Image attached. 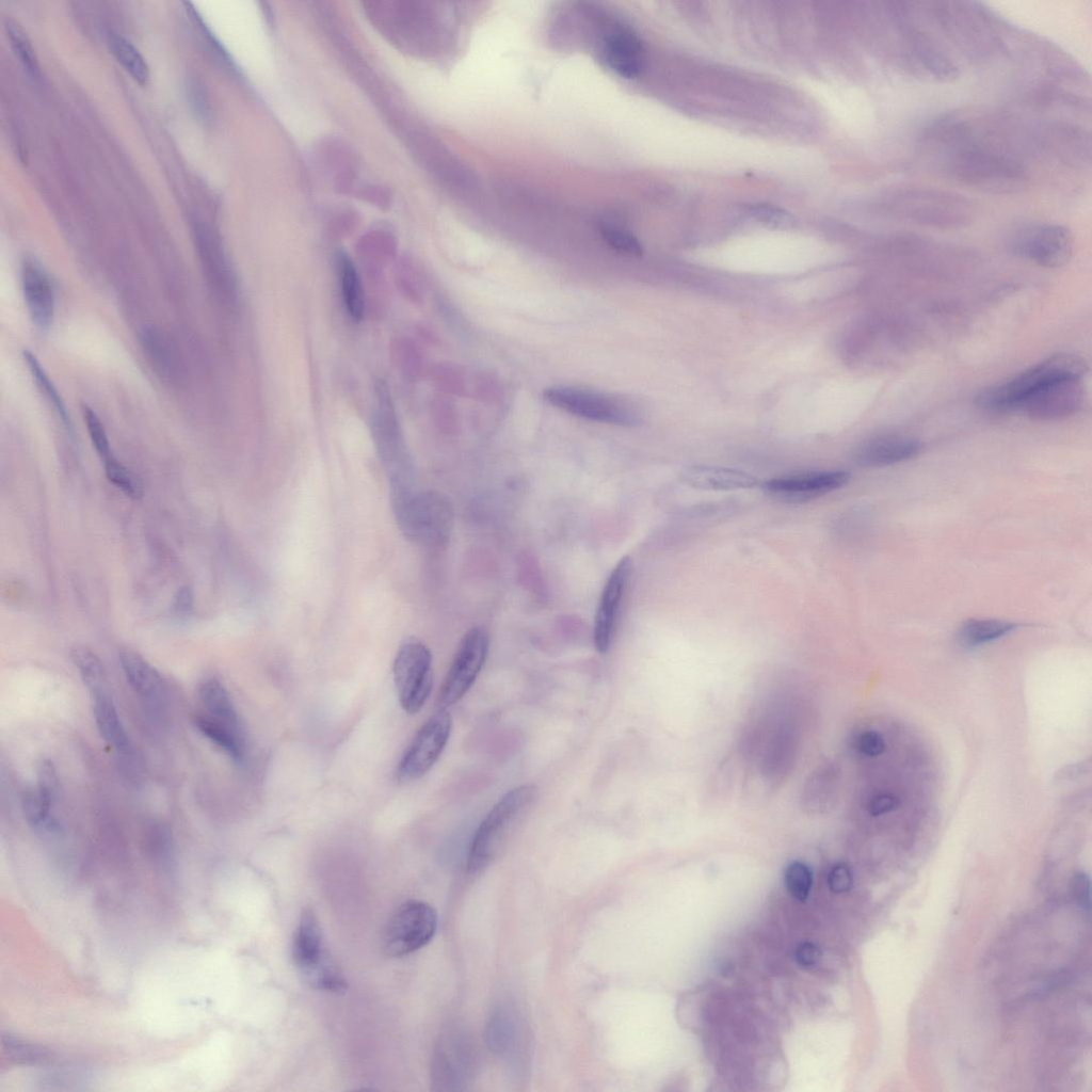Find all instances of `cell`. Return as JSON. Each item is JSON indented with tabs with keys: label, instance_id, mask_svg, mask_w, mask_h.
I'll list each match as a JSON object with an SVG mask.
<instances>
[{
	"label": "cell",
	"instance_id": "obj_34",
	"mask_svg": "<svg viewBox=\"0 0 1092 1092\" xmlns=\"http://www.w3.org/2000/svg\"><path fill=\"white\" fill-rule=\"evenodd\" d=\"M23 357L33 379H35L37 386L39 387L42 392H44L48 401L52 404L55 412L62 419L63 423L69 427L70 420L66 406L61 396L59 395V391L54 386L53 382L50 380L45 369L42 367L39 360L30 351H25Z\"/></svg>",
	"mask_w": 1092,
	"mask_h": 1092
},
{
	"label": "cell",
	"instance_id": "obj_19",
	"mask_svg": "<svg viewBox=\"0 0 1092 1092\" xmlns=\"http://www.w3.org/2000/svg\"><path fill=\"white\" fill-rule=\"evenodd\" d=\"M919 440L899 435L881 436L863 443L854 452L855 462L867 468L889 466L916 456Z\"/></svg>",
	"mask_w": 1092,
	"mask_h": 1092
},
{
	"label": "cell",
	"instance_id": "obj_35",
	"mask_svg": "<svg viewBox=\"0 0 1092 1092\" xmlns=\"http://www.w3.org/2000/svg\"><path fill=\"white\" fill-rule=\"evenodd\" d=\"M1 1046L6 1057L19 1064H38L48 1061L49 1051L41 1046L19 1040L11 1034L1 1035Z\"/></svg>",
	"mask_w": 1092,
	"mask_h": 1092
},
{
	"label": "cell",
	"instance_id": "obj_30",
	"mask_svg": "<svg viewBox=\"0 0 1092 1092\" xmlns=\"http://www.w3.org/2000/svg\"><path fill=\"white\" fill-rule=\"evenodd\" d=\"M337 266L347 310L353 319L359 320L364 312V295L356 269L344 253L339 254Z\"/></svg>",
	"mask_w": 1092,
	"mask_h": 1092
},
{
	"label": "cell",
	"instance_id": "obj_12",
	"mask_svg": "<svg viewBox=\"0 0 1092 1092\" xmlns=\"http://www.w3.org/2000/svg\"><path fill=\"white\" fill-rule=\"evenodd\" d=\"M632 574V561L622 558L610 573L603 589L594 621V644L600 654L611 647L616 623Z\"/></svg>",
	"mask_w": 1092,
	"mask_h": 1092
},
{
	"label": "cell",
	"instance_id": "obj_8",
	"mask_svg": "<svg viewBox=\"0 0 1092 1092\" xmlns=\"http://www.w3.org/2000/svg\"><path fill=\"white\" fill-rule=\"evenodd\" d=\"M436 927V912L430 904L420 900L406 901L397 909L385 928V952L392 957L412 953L432 940Z\"/></svg>",
	"mask_w": 1092,
	"mask_h": 1092
},
{
	"label": "cell",
	"instance_id": "obj_47",
	"mask_svg": "<svg viewBox=\"0 0 1092 1092\" xmlns=\"http://www.w3.org/2000/svg\"><path fill=\"white\" fill-rule=\"evenodd\" d=\"M821 957L819 947L812 942H803L796 949L797 963L803 967H810L818 963Z\"/></svg>",
	"mask_w": 1092,
	"mask_h": 1092
},
{
	"label": "cell",
	"instance_id": "obj_16",
	"mask_svg": "<svg viewBox=\"0 0 1092 1092\" xmlns=\"http://www.w3.org/2000/svg\"><path fill=\"white\" fill-rule=\"evenodd\" d=\"M20 277L33 324L42 332L48 331L54 315V291L49 275L37 259L27 256L21 261Z\"/></svg>",
	"mask_w": 1092,
	"mask_h": 1092
},
{
	"label": "cell",
	"instance_id": "obj_44",
	"mask_svg": "<svg viewBox=\"0 0 1092 1092\" xmlns=\"http://www.w3.org/2000/svg\"><path fill=\"white\" fill-rule=\"evenodd\" d=\"M751 213L759 221L770 225H784L790 221L787 212L768 205L754 206Z\"/></svg>",
	"mask_w": 1092,
	"mask_h": 1092
},
{
	"label": "cell",
	"instance_id": "obj_11",
	"mask_svg": "<svg viewBox=\"0 0 1092 1092\" xmlns=\"http://www.w3.org/2000/svg\"><path fill=\"white\" fill-rule=\"evenodd\" d=\"M850 480L845 470H810L787 473L762 482V491L785 502H804L844 487Z\"/></svg>",
	"mask_w": 1092,
	"mask_h": 1092
},
{
	"label": "cell",
	"instance_id": "obj_46",
	"mask_svg": "<svg viewBox=\"0 0 1092 1092\" xmlns=\"http://www.w3.org/2000/svg\"><path fill=\"white\" fill-rule=\"evenodd\" d=\"M1073 894L1086 912L1090 911V880L1085 872H1077L1073 879Z\"/></svg>",
	"mask_w": 1092,
	"mask_h": 1092
},
{
	"label": "cell",
	"instance_id": "obj_13",
	"mask_svg": "<svg viewBox=\"0 0 1092 1092\" xmlns=\"http://www.w3.org/2000/svg\"><path fill=\"white\" fill-rule=\"evenodd\" d=\"M1081 378H1065L1051 382L1032 392L1019 405L1030 418L1055 420L1077 413L1085 399Z\"/></svg>",
	"mask_w": 1092,
	"mask_h": 1092
},
{
	"label": "cell",
	"instance_id": "obj_10",
	"mask_svg": "<svg viewBox=\"0 0 1092 1092\" xmlns=\"http://www.w3.org/2000/svg\"><path fill=\"white\" fill-rule=\"evenodd\" d=\"M451 727V716L445 708L436 711L424 722L398 765L399 782L416 781L433 767L449 740Z\"/></svg>",
	"mask_w": 1092,
	"mask_h": 1092
},
{
	"label": "cell",
	"instance_id": "obj_22",
	"mask_svg": "<svg viewBox=\"0 0 1092 1092\" xmlns=\"http://www.w3.org/2000/svg\"><path fill=\"white\" fill-rule=\"evenodd\" d=\"M601 58L606 65L625 78L637 77L643 65V46L627 29L612 32L604 42Z\"/></svg>",
	"mask_w": 1092,
	"mask_h": 1092
},
{
	"label": "cell",
	"instance_id": "obj_39",
	"mask_svg": "<svg viewBox=\"0 0 1092 1092\" xmlns=\"http://www.w3.org/2000/svg\"><path fill=\"white\" fill-rule=\"evenodd\" d=\"M785 884L794 899L805 901L813 884V874L808 866L802 862L791 863L785 872Z\"/></svg>",
	"mask_w": 1092,
	"mask_h": 1092
},
{
	"label": "cell",
	"instance_id": "obj_45",
	"mask_svg": "<svg viewBox=\"0 0 1092 1092\" xmlns=\"http://www.w3.org/2000/svg\"><path fill=\"white\" fill-rule=\"evenodd\" d=\"M898 805L899 800L894 794L880 793L869 800L867 810L872 816H879L896 809Z\"/></svg>",
	"mask_w": 1092,
	"mask_h": 1092
},
{
	"label": "cell",
	"instance_id": "obj_37",
	"mask_svg": "<svg viewBox=\"0 0 1092 1092\" xmlns=\"http://www.w3.org/2000/svg\"><path fill=\"white\" fill-rule=\"evenodd\" d=\"M108 480L126 496L138 499L142 496V487L135 476L114 455L103 461Z\"/></svg>",
	"mask_w": 1092,
	"mask_h": 1092
},
{
	"label": "cell",
	"instance_id": "obj_38",
	"mask_svg": "<svg viewBox=\"0 0 1092 1092\" xmlns=\"http://www.w3.org/2000/svg\"><path fill=\"white\" fill-rule=\"evenodd\" d=\"M600 234L605 241L620 253L631 256H638L642 253L638 239L629 230L619 225L604 222L600 225Z\"/></svg>",
	"mask_w": 1092,
	"mask_h": 1092
},
{
	"label": "cell",
	"instance_id": "obj_36",
	"mask_svg": "<svg viewBox=\"0 0 1092 1092\" xmlns=\"http://www.w3.org/2000/svg\"><path fill=\"white\" fill-rule=\"evenodd\" d=\"M5 31L10 39V44L25 69L32 77L39 76V65L31 45V42L25 31L15 21L7 20L5 22Z\"/></svg>",
	"mask_w": 1092,
	"mask_h": 1092
},
{
	"label": "cell",
	"instance_id": "obj_32",
	"mask_svg": "<svg viewBox=\"0 0 1092 1092\" xmlns=\"http://www.w3.org/2000/svg\"><path fill=\"white\" fill-rule=\"evenodd\" d=\"M912 39L919 60L936 77L947 79L956 75V67L928 36L916 32Z\"/></svg>",
	"mask_w": 1092,
	"mask_h": 1092
},
{
	"label": "cell",
	"instance_id": "obj_23",
	"mask_svg": "<svg viewBox=\"0 0 1092 1092\" xmlns=\"http://www.w3.org/2000/svg\"><path fill=\"white\" fill-rule=\"evenodd\" d=\"M680 477L690 487L706 491L746 489L759 484L758 479L746 471L709 465L689 466Z\"/></svg>",
	"mask_w": 1092,
	"mask_h": 1092
},
{
	"label": "cell",
	"instance_id": "obj_43",
	"mask_svg": "<svg viewBox=\"0 0 1092 1092\" xmlns=\"http://www.w3.org/2000/svg\"><path fill=\"white\" fill-rule=\"evenodd\" d=\"M150 851L152 856L161 864H166L170 860V836L166 831L161 828H154L150 835Z\"/></svg>",
	"mask_w": 1092,
	"mask_h": 1092
},
{
	"label": "cell",
	"instance_id": "obj_17",
	"mask_svg": "<svg viewBox=\"0 0 1092 1092\" xmlns=\"http://www.w3.org/2000/svg\"><path fill=\"white\" fill-rule=\"evenodd\" d=\"M890 200L896 209L924 218H949L969 205L961 195L934 189L899 190L892 193Z\"/></svg>",
	"mask_w": 1092,
	"mask_h": 1092
},
{
	"label": "cell",
	"instance_id": "obj_31",
	"mask_svg": "<svg viewBox=\"0 0 1092 1092\" xmlns=\"http://www.w3.org/2000/svg\"><path fill=\"white\" fill-rule=\"evenodd\" d=\"M516 1018L510 1011H498L491 1019L487 1027V1041L495 1053L501 1055L511 1053L518 1042V1026Z\"/></svg>",
	"mask_w": 1092,
	"mask_h": 1092
},
{
	"label": "cell",
	"instance_id": "obj_26",
	"mask_svg": "<svg viewBox=\"0 0 1092 1092\" xmlns=\"http://www.w3.org/2000/svg\"><path fill=\"white\" fill-rule=\"evenodd\" d=\"M197 692L205 708V714L238 734L245 735L231 697L218 677L213 675L205 676L198 684Z\"/></svg>",
	"mask_w": 1092,
	"mask_h": 1092
},
{
	"label": "cell",
	"instance_id": "obj_25",
	"mask_svg": "<svg viewBox=\"0 0 1092 1092\" xmlns=\"http://www.w3.org/2000/svg\"><path fill=\"white\" fill-rule=\"evenodd\" d=\"M91 695L93 714L101 737L118 755L128 757L132 752L131 743L109 693L100 689L91 692Z\"/></svg>",
	"mask_w": 1092,
	"mask_h": 1092
},
{
	"label": "cell",
	"instance_id": "obj_24",
	"mask_svg": "<svg viewBox=\"0 0 1092 1092\" xmlns=\"http://www.w3.org/2000/svg\"><path fill=\"white\" fill-rule=\"evenodd\" d=\"M141 343L148 359L161 378L178 381L183 366L176 343L164 331L149 326L141 333Z\"/></svg>",
	"mask_w": 1092,
	"mask_h": 1092
},
{
	"label": "cell",
	"instance_id": "obj_20",
	"mask_svg": "<svg viewBox=\"0 0 1092 1092\" xmlns=\"http://www.w3.org/2000/svg\"><path fill=\"white\" fill-rule=\"evenodd\" d=\"M194 241L206 279L221 298L229 299L232 278L222 250L211 231L204 225L194 226Z\"/></svg>",
	"mask_w": 1092,
	"mask_h": 1092
},
{
	"label": "cell",
	"instance_id": "obj_21",
	"mask_svg": "<svg viewBox=\"0 0 1092 1092\" xmlns=\"http://www.w3.org/2000/svg\"><path fill=\"white\" fill-rule=\"evenodd\" d=\"M119 663L125 677L142 701L158 708L165 695L164 681L158 670L141 655L130 649L119 653Z\"/></svg>",
	"mask_w": 1092,
	"mask_h": 1092
},
{
	"label": "cell",
	"instance_id": "obj_29",
	"mask_svg": "<svg viewBox=\"0 0 1092 1092\" xmlns=\"http://www.w3.org/2000/svg\"><path fill=\"white\" fill-rule=\"evenodd\" d=\"M107 44L116 61L136 82L140 84L148 82L150 77L148 64L130 41L117 33H110Z\"/></svg>",
	"mask_w": 1092,
	"mask_h": 1092
},
{
	"label": "cell",
	"instance_id": "obj_15",
	"mask_svg": "<svg viewBox=\"0 0 1092 1092\" xmlns=\"http://www.w3.org/2000/svg\"><path fill=\"white\" fill-rule=\"evenodd\" d=\"M468 1040L453 1032L445 1035L436 1049L433 1081L439 1090H461L470 1078L472 1051Z\"/></svg>",
	"mask_w": 1092,
	"mask_h": 1092
},
{
	"label": "cell",
	"instance_id": "obj_41",
	"mask_svg": "<svg viewBox=\"0 0 1092 1092\" xmlns=\"http://www.w3.org/2000/svg\"><path fill=\"white\" fill-rule=\"evenodd\" d=\"M853 884V876L850 867L844 863L832 867L828 876V885L834 893L848 892Z\"/></svg>",
	"mask_w": 1092,
	"mask_h": 1092
},
{
	"label": "cell",
	"instance_id": "obj_5",
	"mask_svg": "<svg viewBox=\"0 0 1092 1092\" xmlns=\"http://www.w3.org/2000/svg\"><path fill=\"white\" fill-rule=\"evenodd\" d=\"M293 961L304 978L314 987L340 993L347 990V981L330 957L322 931L315 913L303 911L294 933Z\"/></svg>",
	"mask_w": 1092,
	"mask_h": 1092
},
{
	"label": "cell",
	"instance_id": "obj_27",
	"mask_svg": "<svg viewBox=\"0 0 1092 1092\" xmlns=\"http://www.w3.org/2000/svg\"><path fill=\"white\" fill-rule=\"evenodd\" d=\"M193 723L205 737L223 750L234 761L240 764L244 760L245 735L238 734L207 714H196L193 718Z\"/></svg>",
	"mask_w": 1092,
	"mask_h": 1092
},
{
	"label": "cell",
	"instance_id": "obj_18",
	"mask_svg": "<svg viewBox=\"0 0 1092 1092\" xmlns=\"http://www.w3.org/2000/svg\"><path fill=\"white\" fill-rule=\"evenodd\" d=\"M57 781L52 762L46 759L42 760L37 768V785L34 790L27 791L22 799L26 819L35 830L50 831L55 825L52 805Z\"/></svg>",
	"mask_w": 1092,
	"mask_h": 1092
},
{
	"label": "cell",
	"instance_id": "obj_3",
	"mask_svg": "<svg viewBox=\"0 0 1092 1092\" xmlns=\"http://www.w3.org/2000/svg\"><path fill=\"white\" fill-rule=\"evenodd\" d=\"M949 170L956 178L991 193H1009L1026 179L1023 164L1008 154L966 145L951 155Z\"/></svg>",
	"mask_w": 1092,
	"mask_h": 1092
},
{
	"label": "cell",
	"instance_id": "obj_48",
	"mask_svg": "<svg viewBox=\"0 0 1092 1092\" xmlns=\"http://www.w3.org/2000/svg\"><path fill=\"white\" fill-rule=\"evenodd\" d=\"M189 95H190V98H191V103L194 106V108L198 112V114H200V113L205 114V112H206V99H204V91L202 90V87L198 84V82H195V81L192 82V84L190 86V90H189Z\"/></svg>",
	"mask_w": 1092,
	"mask_h": 1092
},
{
	"label": "cell",
	"instance_id": "obj_40",
	"mask_svg": "<svg viewBox=\"0 0 1092 1092\" xmlns=\"http://www.w3.org/2000/svg\"><path fill=\"white\" fill-rule=\"evenodd\" d=\"M84 420L92 444L101 459L112 456L105 427L97 414L89 406L83 407Z\"/></svg>",
	"mask_w": 1092,
	"mask_h": 1092
},
{
	"label": "cell",
	"instance_id": "obj_28",
	"mask_svg": "<svg viewBox=\"0 0 1092 1092\" xmlns=\"http://www.w3.org/2000/svg\"><path fill=\"white\" fill-rule=\"evenodd\" d=\"M1017 627L1016 624L995 619H971L964 622L958 631L959 642L965 647H976L998 640Z\"/></svg>",
	"mask_w": 1092,
	"mask_h": 1092
},
{
	"label": "cell",
	"instance_id": "obj_9",
	"mask_svg": "<svg viewBox=\"0 0 1092 1092\" xmlns=\"http://www.w3.org/2000/svg\"><path fill=\"white\" fill-rule=\"evenodd\" d=\"M488 646L489 637L484 627L476 626L466 632L440 687L441 708L457 703L468 692L485 663Z\"/></svg>",
	"mask_w": 1092,
	"mask_h": 1092
},
{
	"label": "cell",
	"instance_id": "obj_6",
	"mask_svg": "<svg viewBox=\"0 0 1092 1092\" xmlns=\"http://www.w3.org/2000/svg\"><path fill=\"white\" fill-rule=\"evenodd\" d=\"M545 400L572 415L619 425H636L640 414L629 402L593 390L555 386L544 390Z\"/></svg>",
	"mask_w": 1092,
	"mask_h": 1092
},
{
	"label": "cell",
	"instance_id": "obj_33",
	"mask_svg": "<svg viewBox=\"0 0 1092 1092\" xmlns=\"http://www.w3.org/2000/svg\"><path fill=\"white\" fill-rule=\"evenodd\" d=\"M71 659L90 692L106 689L102 663L91 649L77 646L71 651Z\"/></svg>",
	"mask_w": 1092,
	"mask_h": 1092
},
{
	"label": "cell",
	"instance_id": "obj_14",
	"mask_svg": "<svg viewBox=\"0 0 1092 1092\" xmlns=\"http://www.w3.org/2000/svg\"><path fill=\"white\" fill-rule=\"evenodd\" d=\"M1021 256L1046 268L1065 264L1073 251V236L1061 225H1044L1028 229L1014 244Z\"/></svg>",
	"mask_w": 1092,
	"mask_h": 1092
},
{
	"label": "cell",
	"instance_id": "obj_2",
	"mask_svg": "<svg viewBox=\"0 0 1092 1092\" xmlns=\"http://www.w3.org/2000/svg\"><path fill=\"white\" fill-rule=\"evenodd\" d=\"M1086 372V363L1080 357L1054 355L1003 384L980 391L975 402L987 411H1015L1041 387L1065 378H1082Z\"/></svg>",
	"mask_w": 1092,
	"mask_h": 1092
},
{
	"label": "cell",
	"instance_id": "obj_42",
	"mask_svg": "<svg viewBox=\"0 0 1092 1092\" xmlns=\"http://www.w3.org/2000/svg\"><path fill=\"white\" fill-rule=\"evenodd\" d=\"M856 746L864 755L878 756L884 752L885 741L878 732L866 730L858 736Z\"/></svg>",
	"mask_w": 1092,
	"mask_h": 1092
},
{
	"label": "cell",
	"instance_id": "obj_4",
	"mask_svg": "<svg viewBox=\"0 0 1092 1092\" xmlns=\"http://www.w3.org/2000/svg\"><path fill=\"white\" fill-rule=\"evenodd\" d=\"M391 502L397 523L408 540L427 547H439L447 542L453 515L443 495L412 491Z\"/></svg>",
	"mask_w": 1092,
	"mask_h": 1092
},
{
	"label": "cell",
	"instance_id": "obj_1",
	"mask_svg": "<svg viewBox=\"0 0 1092 1092\" xmlns=\"http://www.w3.org/2000/svg\"><path fill=\"white\" fill-rule=\"evenodd\" d=\"M536 796L533 785L510 789L489 809L475 831L467 855V868L477 872L487 867L519 826Z\"/></svg>",
	"mask_w": 1092,
	"mask_h": 1092
},
{
	"label": "cell",
	"instance_id": "obj_7",
	"mask_svg": "<svg viewBox=\"0 0 1092 1092\" xmlns=\"http://www.w3.org/2000/svg\"><path fill=\"white\" fill-rule=\"evenodd\" d=\"M394 681L400 705L407 713L418 712L432 689V655L419 641H407L394 662Z\"/></svg>",
	"mask_w": 1092,
	"mask_h": 1092
}]
</instances>
